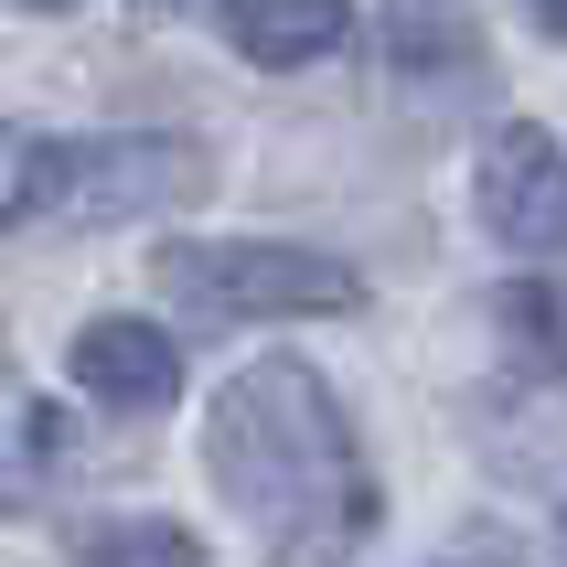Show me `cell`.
Returning <instances> with one entry per match:
<instances>
[{
  "label": "cell",
  "mask_w": 567,
  "mask_h": 567,
  "mask_svg": "<svg viewBox=\"0 0 567 567\" xmlns=\"http://www.w3.org/2000/svg\"><path fill=\"white\" fill-rule=\"evenodd\" d=\"M204 461H215L225 504L247 514L268 546H300V557H332V546L375 536V472H364V440H353L343 396L311 375V364H247L225 375V396L204 408Z\"/></svg>",
  "instance_id": "1"
},
{
  "label": "cell",
  "mask_w": 567,
  "mask_h": 567,
  "mask_svg": "<svg viewBox=\"0 0 567 567\" xmlns=\"http://www.w3.org/2000/svg\"><path fill=\"white\" fill-rule=\"evenodd\" d=\"M204 183H215V161L193 140H32L0 204L22 225H118V215H172Z\"/></svg>",
  "instance_id": "2"
},
{
  "label": "cell",
  "mask_w": 567,
  "mask_h": 567,
  "mask_svg": "<svg viewBox=\"0 0 567 567\" xmlns=\"http://www.w3.org/2000/svg\"><path fill=\"white\" fill-rule=\"evenodd\" d=\"M151 289H172L204 321H300V311H353L364 279L321 247H268V236H172L151 247Z\"/></svg>",
  "instance_id": "3"
},
{
  "label": "cell",
  "mask_w": 567,
  "mask_h": 567,
  "mask_svg": "<svg viewBox=\"0 0 567 567\" xmlns=\"http://www.w3.org/2000/svg\"><path fill=\"white\" fill-rule=\"evenodd\" d=\"M482 225L504 236V247H567V151L546 128H493L482 140Z\"/></svg>",
  "instance_id": "4"
},
{
  "label": "cell",
  "mask_w": 567,
  "mask_h": 567,
  "mask_svg": "<svg viewBox=\"0 0 567 567\" xmlns=\"http://www.w3.org/2000/svg\"><path fill=\"white\" fill-rule=\"evenodd\" d=\"M64 364H75L86 396H107V408H128V417L172 408V385H183V353H172V332H151V321H86Z\"/></svg>",
  "instance_id": "5"
},
{
  "label": "cell",
  "mask_w": 567,
  "mask_h": 567,
  "mask_svg": "<svg viewBox=\"0 0 567 567\" xmlns=\"http://www.w3.org/2000/svg\"><path fill=\"white\" fill-rule=\"evenodd\" d=\"M353 43V0H247L236 11V54L247 64H321V54H343Z\"/></svg>",
  "instance_id": "6"
},
{
  "label": "cell",
  "mask_w": 567,
  "mask_h": 567,
  "mask_svg": "<svg viewBox=\"0 0 567 567\" xmlns=\"http://www.w3.org/2000/svg\"><path fill=\"white\" fill-rule=\"evenodd\" d=\"M493 332H504L536 375H567V279H514V289H493Z\"/></svg>",
  "instance_id": "7"
},
{
  "label": "cell",
  "mask_w": 567,
  "mask_h": 567,
  "mask_svg": "<svg viewBox=\"0 0 567 567\" xmlns=\"http://www.w3.org/2000/svg\"><path fill=\"white\" fill-rule=\"evenodd\" d=\"M75 546H86V557H172V567H204V546H193L183 525H75Z\"/></svg>",
  "instance_id": "8"
},
{
  "label": "cell",
  "mask_w": 567,
  "mask_h": 567,
  "mask_svg": "<svg viewBox=\"0 0 567 567\" xmlns=\"http://www.w3.org/2000/svg\"><path fill=\"white\" fill-rule=\"evenodd\" d=\"M396 43H408V64H472V54H482L472 22H440V11H408V22H396Z\"/></svg>",
  "instance_id": "9"
},
{
  "label": "cell",
  "mask_w": 567,
  "mask_h": 567,
  "mask_svg": "<svg viewBox=\"0 0 567 567\" xmlns=\"http://www.w3.org/2000/svg\"><path fill=\"white\" fill-rule=\"evenodd\" d=\"M536 22H546V32H567V0H536Z\"/></svg>",
  "instance_id": "10"
},
{
  "label": "cell",
  "mask_w": 567,
  "mask_h": 567,
  "mask_svg": "<svg viewBox=\"0 0 567 567\" xmlns=\"http://www.w3.org/2000/svg\"><path fill=\"white\" fill-rule=\"evenodd\" d=\"M32 11H75V0H32Z\"/></svg>",
  "instance_id": "11"
},
{
  "label": "cell",
  "mask_w": 567,
  "mask_h": 567,
  "mask_svg": "<svg viewBox=\"0 0 567 567\" xmlns=\"http://www.w3.org/2000/svg\"><path fill=\"white\" fill-rule=\"evenodd\" d=\"M161 11H193V0H161Z\"/></svg>",
  "instance_id": "12"
}]
</instances>
